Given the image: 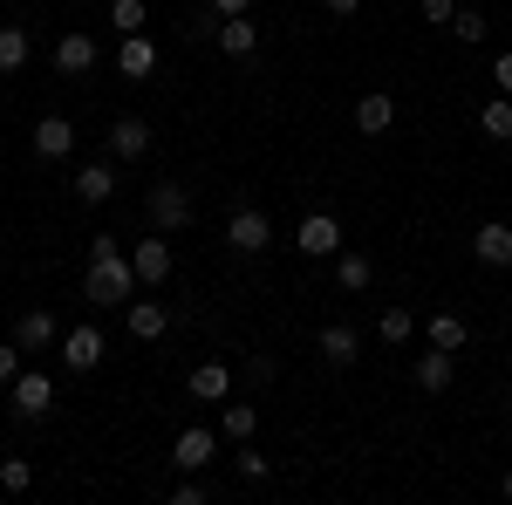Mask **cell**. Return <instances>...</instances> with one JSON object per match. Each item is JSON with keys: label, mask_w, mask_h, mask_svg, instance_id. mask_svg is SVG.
I'll return each instance as SVG.
<instances>
[{"label": "cell", "mask_w": 512, "mask_h": 505, "mask_svg": "<svg viewBox=\"0 0 512 505\" xmlns=\"http://www.w3.org/2000/svg\"><path fill=\"white\" fill-rule=\"evenodd\" d=\"M478 130H485L492 144H512V96H492V103L478 110Z\"/></svg>", "instance_id": "24"}, {"label": "cell", "mask_w": 512, "mask_h": 505, "mask_svg": "<svg viewBox=\"0 0 512 505\" xmlns=\"http://www.w3.org/2000/svg\"><path fill=\"white\" fill-rule=\"evenodd\" d=\"M35 485V465L28 458H0V492H28Z\"/></svg>", "instance_id": "30"}, {"label": "cell", "mask_w": 512, "mask_h": 505, "mask_svg": "<svg viewBox=\"0 0 512 505\" xmlns=\"http://www.w3.org/2000/svg\"><path fill=\"white\" fill-rule=\"evenodd\" d=\"M321 7H328V14H342V21H349L355 7H362V0H321Z\"/></svg>", "instance_id": "38"}, {"label": "cell", "mask_w": 512, "mask_h": 505, "mask_svg": "<svg viewBox=\"0 0 512 505\" xmlns=\"http://www.w3.org/2000/svg\"><path fill=\"white\" fill-rule=\"evenodd\" d=\"M130 267H137L144 287H164L171 267H178V253H171V239H137V246H130Z\"/></svg>", "instance_id": "7"}, {"label": "cell", "mask_w": 512, "mask_h": 505, "mask_svg": "<svg viewBox=\"0 0 512 505\" xmlns=\"http://www.w3.org/2000/svg\"><path fill=\"white\" fill-rule=\"evenodd\" d=\"M110 253H123L117 233H96V239H89V260H110Z\"/></svg>", "instance_id": "36"}, {"label": "cell", "mask_w": 512, "mask_h": 505, "mask_svg": "<svg viewBox=\"0 0 512 505\" xmlns=\"http://www.w3.org/2000/svg\"><path fill=\"white\" fill-rule=\"evenodd\" d=\"M14 69H28V28H0V76H14Z\"/></svg>", "instance_id": "25"}, {"label": "cell", "mask_w": 512, "mask_h": 505, "mask_svg": "<svg viewBox=\"0 0 512 505\" xmlns=\"http://www.w3.org/2000/svg\"><path fill=\"white\" fill-rule=\"evenodd\" d=\"M164 328H171V308L164 301H130V335L137 342H158Z\"/></svg>", "instance_id": "22"}, {"label": "cell", "mask_w": 512, "mask_h": 505, "mask_svg": "<svg viewBox=\"0 0 512 505\" xmlns=\"http://www.w3.org/2000/svg\"><path fill=\"white\" fill-rule=\"evenodd\" d=\"M185 389H192L198 403H226V396H233V369H226V362H198L192 376H185Z\"/></svg>", "instance_id": "15"}, {"label": "cell", "mask_w": 512, "mask_h": 505, "mask_svg": "<svg viewBox=\"0 0 512 505\" xmlns=\"http://www.w3.org/2000/svg\"><path fill=\"white\" fill-rule=\"evenodd\" d=\"M424 7V21H437V28H451V14H458V0H417Z\"/></svg>", "instance_id": "35"}, {"label": "cell", "mask_w": 512, "mask_h": 505, "mask_svg": "<svg viewBox=\"0 0 512 505\" xmlns=\"http://www.w3.org/2000/svg\"><path fill=\"white\" fill-rule=\"evenodd\" d=\"M506 410H512V396H506Z\"/></svg>", "instance_id": "40"}, {"label": "cell", "mask_w": 512, "mask_h": 505, "mask_svg": "<svg viewBox=\"0 0 512 505\" xmlns=\"http://www.w3.org/2000/svg\"><path fill=\"white\" fill-rule=\"evenodd\" d=\"M144 212H151V233H185L198 219L192 192L178 185V178H164V185H151V198H144Z\"/></svg>", "instance_id": "2"}, {"label": "cell", "mask_w": 512, "mask_h": 505, "mask_svg": "<svg viewBox=\"0 0 512 505\" xmlns=\"http://www.w3.org/2000/svg\"><path fill=\"white\" fill-rule=\"evenodd\" d=\"M212 451H219V437H212L205 424H185V430H178V444H171V465H178V471H205V465H212Z\"/></svg>", "instance_id": "8"}, {"label": "cell", "mask_w": 512, "mask_h": 505, "mask_svg": "<svg viewBox=\"0 0 512 505\" xmlns=\"http://www.w3.org/2000/svg\"><path fill=\"white\" fill-rule=\"evenodd\" d=\"M212 14H219V21H233V14H253V0H212Z\"/></svg>", "instance_id": "37"}, {"label": "cell", "mask_w": 512, "mask_h": 505, "mask_svg": "<svg viewBox=\"0 0 512 505\" xmlns=\"http://www.w3.org/2000/svg\"><path fill=\"white\" fill-rule=\"evenodd\" d=\"M144 151H151V123L144 117H117L110 123V164H137Z\"/></svg>", "instance_id": "9"}, {"label": "cell", "mask_w": 512, "mask_h": 505, "mask_svg": "<svg viewBox=\"0 0 512 505\" xmlns=\"http://www.w3.org/2000/svg\"><path fill=\"white\" fill-rule=\"evenodd\" d=\"M390 123H396V96H383V89H369V96L355 103V130H362V137H383Z\"/></svg>", "instance_id": "18"}, {"label": "cell", "mask_w": 512, "mask_h": 505, "mask_svg": "<svg viewBox=\"0 0 512 505\" xmlns=\"http://www.w3.org/2000/svg\"><path fill=\"white\" fill-rule=\"evenodd\" d=\"M76 198L82 205H110V198H117V164H82L76 171Z\"/></svg>", "instance_id": "19"}, {"label": "cell", "mask_w": 512, "mask_h": 505, "mask_svg": "<svg viewBox=\"0 0 512 505\" xmlns=\"http://www.w3.org/2000/svg\"><path fill=\"white\" fill-rule=\"evenodd\" d=\"M369 280H376V260H369V253H349V246H342V253H335V287H342V294H362Z\"/></svg>", "instance_id": "21"}, {"label": "cell", "mask_w": 512, "mask_h": 505, "mask_svg": "<svg viewBox=\"0 0 512 505\" xmlns=\"http://www.w3.org/2000/svg\"><path fill=\"white\" fill-rule=\"evenodd\" d=\"M55 69H62V76H89V69H96V41L89 35H62L55 41Z\"/></svg>", "instance_id": "20"}, {"label": "cell", "mask_w": 512, "mask_h": 505, "mask_svg": "<svg viewBox=\"0 0 512 505\" xmlns=\"http://www.w3.org/2000/svg\"><path fill=\"white\" fill-rule=\"evenodd\" d=\"M253 430H260V410H253V403H226V410H219V437L253 444Z\"/></svg>", "instance_id": "23"}, {"label": "cell", "mask_w": 512, "mask_h": 505, "mask_svg": "<svg viewBox=\"0 0 512 505\" xmlns=\"http://www.w3.org/2000/svg\"><path fill=\"white\" fill-rule=\"evenodd\" d=\"M376 335H383V342H396V349H403V342H410V335H417V314H410V308H383V321H376Z\"/></svg>", "instance_id": "27"}, {"label": "cell", "mask_w": 512, "mask_h": 505, "mask_svg": "<svg viewBox=\"0 0 512 505\" xmlns=\"http://www.w3.org/2000/svg\"><path fill=\"white\" fill-rule=\"evenodd\" d=\"M451 376H458V355L451 349H424L417 355V389H424V396H444V389H451Z\"/></svg>", "instance_id": "11"}, {"label": "cell", "mask_w": 512, "mask_h": 505, "mask_svg": "<svg viewBox=\"0 0 512 505\" xmlns=\"http://www.w3.org/2000/svg\"><path fill=\"white\" fill-rule=\"evenodd\" d=\"M117 76L151 82V76H158V41H151V35H123V48H117Z\"/></svg>", "instance_id": "10"}, {"label": "cell", "mask_w": 512, "mask_h": 505, "mask_svg": "<svg viewBox=\"0 0 512 505\" xmlns=\"http://www.w3.org/2000/svg\"><path fill=\"white\" fill-rule=\"evenodd\" d=\"M431 342L458 355V349H465V321H458V314H431Z\"/></svg>", "instance_id": "28"}, {"label": "cell", "mask_w": 512, "mask_h": 505, "mask_svg": "<svg viewBox=\"0 0 512 505\" xmlns=\"http://www.w3.org/2000/svg\"><path fill=\"white\" fill-rule=\"evenodd\" d=\"M137 287H144V280L130 267V253H110V260H89V267H82V301H89V308H130Z\"/></svg>", "instance_id": "1"}, {"label": "cell", "mask_w": 512, "mask_h": 505, "mask_svg": "<svg viewBox=\"0 0 512 505\" xmlns=\"http://www.w3.org/2000/svg\"><path fill=\"white\" fill-rule=\"evenodd\" d=\"M315 349H321V362L328 369H355V355H362V342H355V328H342V321H328L315 335Z\"/></svg>", "instance_id": "13"}, {"label": "cell", "mask_w": 512, "mask_h": 505, "mask_svg": "<svg viewBox=\"0 0 512 505\" xmlns=\"http://www.w3.org/2000/svg\"><path fill=\"white\" fill-rule=\"evenodd\" d=\"M485 76L499 82V96H512V48H506V55H492V69H485Z\"/></svg>", "instance_id": "34"}, {"label": "cell", "mask_w": 512, "mask_h": 505, "mask_svg": "<svg viewBox=\"0 0 512 505\" xmlns=\"http://www.w3.org/2000/svg\"><path fill=\"white\" fill-rule=\"evenodd\" d=\"M226 239H233V253H267L274 246V219L260 205H239L233 219H226Z\"/></svg>", "instance_id": "5"}, {"label": "cell", "mask_w": 512, "mask_h": 505, "mask_svg": "<svg viewBox=\"0 0 512 505\" xmlns=\"http://www.w3.org/2000/svg\"><path fill=\"white\" fill-rule=\"evenodd\" d=\"M7 410H14L21 424H35V417H48V410H55V383H48L41 369H21V376L7 383Z\"/></svg>", "instance_id": "3"}, {"label": "cell", "mask_w": 512, "mask_h": 505, "mask_svg": "<svg viewBox=\"0 0 512 505\" xmlns=\"http://www.w3.org/2000/svg\"><path fill=\"white\" fill-rule=\"evenodd\" d=\"M103 349H110V342H103V328H89V321H82V328H69V335L55 342L62 369H76V376H89V369L103 362Z\"/></svg>", "instance_id": "6"}, {"label": "cell", "mask_w": 512, "mask_h": 505, "mask_svg": "<svg viewBox=\"0 0 512 505\" xmlns=\"http://www.w3.org/2000/svg\"><path fill=\"white\" fill-rule=\"evenodd\" d=\"M294 246H301L308 260H335L349 239H342V219H335V212H308V219L294 226Z\"/></svg>", "instance_id": "4"}, {"label": "cell", "mask_w": 512, "mask_h": 505, "mask_svg": "<svg viewBox=\"0 0 512 505\" xmlns=\"http://www.w3.org/2000/svg\"><path fill=\"white\" fill-rule=\"evenodd\" d=\"M451 28H458V41H485V35H492V21H485L478 7H458V14H451Z\"/></svg>", "instance_id": "31"}, {"label": "cell", "mask_w": 512, "mask_h": 505, "mask_svg": "<svg viewBox=\"0 0 512 505\" xmlns=\"http://www.w3.org/2000/svg\"><path fill=\"white\" fill-rule=\"evenodd\" d=\"M239 478H246V485H267V478H274V458H260L253 444H239Z\"/></svg>", "instance_id": "29"}, {"label": "cell", "mask_w": 512, "mask_h": 505, "mask_svg": "<svg viewBox=\"0 0 512 505\" xmlns=\"http://www.w3.org/2000/svg\"><path fill=\"white\" fill-rule=\"evenodd\" d=\"M472 253L485 260V267H512V226L506 219H485L472 233Z\"/></svg>", "instance_id": "14"}, {"label": "cell", "mask_w": 512, "mask_h": 505, "mask_svg": "<svg viewBox=\"0 0 512 505\" xmlns=\"http://www.w3.org/2000/svg\"><path fill=\"white\" fill-rule=\"evenodd\" d=\"M14 342H21V355H35V349H55L62 328H55V314H48V308H28L21 321H14Z\"/></svg>", "instance_id": "12"}, {"label": "cell", "mask_w": 512, "mask_h": 505, "mask_svg": "<svg viewBox=\"0 0 512 505\" xmlns=\"http://www.w3.org/2000/svg\"><path fill=\"white\" fill-rule=\"evenodd\" d=\"M14 376H21V342L7 335V342H0V389L14 383Z\"/></svg>", "instance_id": "32"}, {"label": "cell", "mask_w": 512, "mask_h": 505, "mask_svg": "<svg viewBox=\"0 0 512 505\" xmlns=\"http://www.w3.org/2000/svg\"><path fill=\"white\" fill-rule=\"evenodd\" d=\"M144 21H151L144 0H110V28H117V35H144Z\"/></svg>", "instance_id": "26"}, {"label": "cell", "mask_w": 512, "mask_h": 505, "mask_svg": "<svg viewBox=\"0 0 512 505\" xmlns=\"http://www.w3.org/2000/svg\"><path fill=\"white\" fill-rule=\"evenodd\" d=\"M499 492H506V499H512V465H506V478H499Z\"/></svg>", "instance_id": "39"}, {"label": "cell", "mask_w": 512, "mask_h": 505, "mask_svg": "<svg viewBox=\"0 0 512 505\" xmlns=\"http://www.w3.org/2000/svg\"><path fill=\"white\" fill-rule=\"evenodd\" d=\"M171 499H178V505H205V499H212V492H205V485H198L192 471H185V478H178V492H171Z\"/></svg>", "instance_id": "33"}, {"label": "cell", "mask_w": 512, "mask_h": 505, "mask_svg": "<svg viewBox=\"0 0 512 505\" xmlns=\"http://www.w3.org/2000/svg\"><path fill=\"white\" fill-rule=\"evenodd\" d=\"M212 41H219L233 62H246V55L260 48V21H253V14H233V21H219V35H212Z\"/></svg>", "instance_id": "17"}, {"label": "cell", "mask_w": 512, "mask_h": 505, "mask_svg": "<svg viewBox=\"0 0 512 505\" xmlns=\"http://www.w3.org/2000/svg\"><path fill=\"white\" fill-rule=\"evenodd\" d=\"M35 151L48 157V164H62V157L76 151V123H69V117H41L35 123Z\"/></svg>", "instance_id": "16"}]
</instances>
